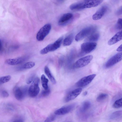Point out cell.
<instances>
[{
  "mask_svg": "<svg viewBox=\"0 0 122 122\" xmlns=\"http://www.w3.org/2000/svg\"><path fill=\"white\" fill-rule=\"evenodd\" d=\"M51 28V25L50 24L45 25L37 32L36 36L37 40L38 41H43L49 34Z\"/></svg>",
  "mask_w": 122,
  "mask_h": 122,
  "instance_id": "obj_4",
  "label": "cell"
},
{
  "mask_svg": "<svg viewBox=\"0 0 122 122\" xmlns=\"http://www.w3.org/2000/svg\"><path fill=\"white\" fill-rule=\"evenodd\" d=\"M63 39V37H61L54 43L49 44L50 51H54L59 48L61 45Z\"/></svg>",
  "mask_w": 122,
  "mask_h": 122,
  "instance_id": "obj_16",
  "label": "cell"
},
{
  "mask_svg": "<svg viewBox=\"0 0 122 122\" xmlns=\"http://www.w3.org/2000/svg\"><path fill=\"white\" fill-rule=\"evenodd\" d=\"M100 35L98 33L92 34L88 37L85 40L86 42H92L97 41L99 39Z\"/></svg>",
  "mask_w": 122,
  "mask_h": 122,
  "instance_id": "obj_22",
  "label": "cell"
},
{
  "mask_svg": "<svg viewBox=\"0 0 122 122\" xmlns=\"http://www.w3.org/2000/svg\"><path fill=\"white\" fill-rule=\"evenodd\" d=\"M116 51L118 52L122 51V45H121L117 49Z\"/></svg>",
  "mask_w": 122,
  "mask_h": 122,
  "instance_id": "obj_33",
  "label": "cell"
},
{
  "mask_svg": "<svg viewBox=\"0 0 122 122\" xmlns=\"http://www.w3.org/2000/svg\"><path fill=\"white\" fill-rule=\"evenodd\" d=\"M27 56H24L13 59H9L5 61V64L10 65H16L21 64L28 58Z\"/></svg>",
  "mask_w": 122,
  "mask_h": 122,
  "instance_id": "obj_11",
  "label": "cell"
},
{
  "mask_svg": "<svg viewBox=\"0 0 122 122\" xmlns=\"http://www.w3.org/2000/svg\"><path fill=\"white\" fill-rule=\"evenodd\" d=\"M44 70L45 73L52 83L53 84H55L56 83L55 79L52 74L47 66H46L45 67Z\"/></svg>",
  "mask_w": 122,
  "mask_h": 122,
  "instance_id": "obj_19",
  "label": "cell"
},
{
  "mask_svg": "<svg viewBox=\"0 0 122 122\" xmlns=\"http://www.w3.org/2000/svg\"><path fill=\"white\" fill-rule=\"evenodd\" d=\"M122 7L121 6L117 10L116 12V14L117 15H122Z\"/></svg>",
  "mask_w": 122,
  "mask_h": 122,
  "instance_id": "obj_32",
  "label": "cell"
},
{
  "mask_svg": "<svg viewBox=\"0 0 122 122\" xmlns=\"http://www.w3.org/2000/svg\"><path fill=\"white\" fill-rule=\"evenodd\" d=\"M39 78H35L28 90V93L31 97H36L40 91L39 86Z\"/></svg>",
  "mask_w": 122,
  "mask_h": 122,
  "instance_id": "obj_3",
  "label": "cell"
},
{
  "mask_svg": "<svg viewBox=\"0 0 122 122\" xmlns=\"http://www.w3.org/2000/svg\"><path fill=\"white\" fill-rule=\"evenodd\" d=\"M97 46V44L95 42H86L82 43L81 45L80 55L89 53L95 49Z\"/></svg>",
  "mask_w": 122,
  "mask_h": 122,
  "instance_id": "obj_5",
  "label": "cell"
},
{
  "mask_svg": "<svg viewBox=\"0 0 122 122\" xmlns=\"http://www.w3.org/2000/svg\"><path fill=\"white\" fill-rule=\"evenodd\" d=\"M63 59L61 58L59 60V64L60 65H62L63 64Z\"/></svg>",
  "mask_w": 122,
  "mask_h": 122,
  "instance_id": "obj_35",
  "label": "cell"
},
{
  "mask_svg": "<svg viewBox=\"0 0 122 122\" xmlns=\"http://www.w3.org/2000/svg\"><path fill=\"white\" fill-rule=\"evenodd\" d=\"M2 48V44L1 40L0 39V51H1Z\"/></svg>",
  "mask_w": 122,
  "mask_h": 122,
  "instance_id": "obj_36",
  "label": "cell"
},
{
  "mask_svg": "<svg viewBox=\"0 0 122 122\" xmlns=\"http://www.w3.org/2000/svg\"><path fill=\"white\" fill-rule=\"evenodd\" d=\"M70 122V121H69V122Z\"/></svg>",
  "mask_w": 122,
  "mask_h": 122,
  "instance_id": "obj_38",
  "label": "cell"
},
{
  "mask_svg": "<svg viewBox=\"0 0 122 122\" xmlns=\"http://www.w3.org/2000/svg\"><path fill=\"white\" fill-rule=\"evenodd\" d=\"M35 75L33 74L30 76L26 81V83L29 84L33 81L35 79Z\"/></svg>",
  "mask_w": 122,
  "mask_h": 122,
  "instance_id": "obj_30",
  "label": "cell"
},
{
  "mask_svg": "<svg viewBox=\"0 0 122 122\" xmlns=\"http://www.w3.org/2000/svg\"><path fill=\"white\" fill-rule=\"evenodd\" d=\"M103 1V0H84L74 3L70 6L72 10H79L97 6Z\"/></svg>",
  "mask_w": 122,
  "mask_h": 122,
  "instance_id": "obj_1",
  "label": "cell"
},
{
  "mask_svg": "<svg viewBox=\"0 0 122 122\" xmlns=\"http://www.w3.org/2000/svg\"><path fill=\"white\" fill-rule=\"evenodd\" d=\"M92 55H88L82 57L76 61L73 65L75 68H79L84 67L88 64L92 59Z\"/></svg>",
  "mask_w": 122,
  "mask_h": 122,
  "instance_id": "obj_6",
  "label": "cell"
},
{
  "mask_svg": "<svg viewBox=\"0 0 122 122\" xmlns=\"http://www.w3.org/2000/svg\"><path fill=\"white\" fill-rule=\"evenodd\" d=\"M50 92V89L48 88L47 90H44L42 91L41 94V96L43 97H46L49 94Z\"/></svg>",
  "mask_w": 122,
  "mask_h": 122,
  "instance_id": "obj_29",
  "label": "cell"
},
{
  "mask_svg": "<svg viewBox=\"0 0 122 122\" xmlns=\"http://www.w3.org/2000/svg\"><path fill=\"white\" fill-rule=\"evenodd\" d=\"M108 95L106 94L102 93L99 94L96 98L97 101L98 102H102L108 97Z\"/></svg>",
  "mask_w": 122,
  "mask_h": 122,
  "instance_id": "obj_25",
  "label": "cell"
},
{
  "mask_svg": "<svg viewBox=\"0 0 122 122\" xmlns=\"http://www.w3.org/2000/svg\"><path fill=\"white\" fill-rule=\"evenodd\" d=\"M122 116V111H118L112 113L110 115V118L112 120H117L121 118Z\"/></svg>",
  "mask_w": 122,
  "mask_h": 122,
  "instance_id": "obj_20",
  "label": "cell"
},
{
  "mask_svg": "<svg viewBox=\"0 0 122 122\" xmlns=\"http://www.w3.org/2000/svg\"><path fill=\"white\" fill-rule=\"evenodd\" d=\"M122 59V52L118 53L110 58L107 62L105 65L107 68L111 67L121 60Z\"/></svg>",
  "mask_w": 122,
  "mask_h": 122,
  "instance_id": "obj_10",
  "label": "cell"
},
{
  "mask_svg": "<svg viewBox=\"0 0 122 122\" xmlns=\"http://www.w3.org/2000/svg\"><path fill=\"white\" fill-rule=\"evenodd\" d=\"M107 6L103 5L93 15L92 19L94 20H97L101 19L107 11Z\"/></svg>",
  "mask_w": 122,
  "mask_h": 122,
  "instance_id": "obj_13",
  "label": "cell"
},
{
  "mask_svg": "<svg viewBox=\"0 0 122 122\" xmlns=\"http://www.w3.org/2000/svg\"><path fill=\"white\" fill-rule=\"evenodd\" d=\"M12 122H23V120L21 119L16 120Z\"/></svg>",
  "mask_w": 122,
  "mask_h": 122,
  "instance_id": "obj_34",
  "label": "cell"
},
{
  "mask_svg": "<svg viewBox=\"0 0 122 122\" xmlns=\"http://www.w3.org/2000/svg\"><path fill=\"white\" fill-rule=\"evenodd\" d=\"M91 105V103L90 102L88 101L84 102L79 109V112L81 113L85 112L89 109Z\"/></svg>",
  "mask_w": 122,
  "mask_h": 122,
  "instance_id": "obj_17",
  "label": "cell"
},
{
  "mask_svg": "<svg viewBox=\"0 0 122 122\" xmlns=\"http://www.w3.org/2000/svg\"><path fill=\"white\" fill-rule=\"evenodd\" d=\"M26 87L20 88L15 86L13 89V93L15 98L18 100L21 101L25 98L27 92Z\"/></svg>",
  "mask_w": 122,
  "mask_h": 122,
  "instance_id": "obj_7",
  "label": "cell"
},
{
  "mask_svg": "<svg viewBox=\"0 0 122 122\" xmlns=\"http://www.w3.org/2000/svg\"><path fill=\"white\" fill-rule=\"evenodd\" d=\"M82 91V89L80 87L72 91L66 97L65 102H68L74 99L81 93Z\"/></svg>",
  "mask_w": 122,
  "mask_h": 122,
  "instance_id": "obj_12",
  "label": "cell"
},
{
  "mask_svg": "<svg viewBox=\"0 0 122 122\" xmlns=\"http://www.w3.org/2000/svg\"><path fill=\"white\" fill-rule=\"evenodd\" d=\"M73 16V14L71 13H67L63 14L59 20V24L61 25L65 24L70 21Z\"/></svg>",
  "mask_w": 122,
  "mask_h": 122,
  "instance_id": "obj_14",
  "label": "cell"
},
{
  "mask_svg": "<svg viewBox=\"0 0 122 122\" xmlns=\"http://www.w3.org/2000/svg\"><path fill=\"white\" fill-rule=\"evenodd\" d=\"M76 106V104L73 103L62 107L56 111L54 114L56 115H58L66 114L72 110Z\"/></svg>",
  "mask_w": 122,
  "mask_h": 122,
  "instance_id": "obj_9",
  "label": "cell"
},
{
  "mask_svg": "<svg viewBox=\"0 0 122 122\" xmlns=\"http://www.w3.org/2000/svg\"><path fill=\"white\" fill-rule=\"evenodd\" d=\"M87 94V92H84V95H86Z\"/></svg>",
  "mask_w": 122,
  "mask_h": 122,
  "instance_id": "obj_37",
  "label": "cell"
},
{
  "mask_svg": "<svg viewBox=\"0 0 122 122\" xmlns=\"http://www.w3.org/2000/svg\"><path fill=\"white\" fill-rule=\"evenodd\" d=\"M73 38L74 35L72 34H71L67 36L63 41V45L64 46L70 45L72 42Z\"/></svg>",
  "mask_w": 122,
  "mask_h": 122,
  "instance_id": "obj_21",
  "label": "cell"
},
{
  "mask_svg": "<svg viewBox=\"0 0 122 122\" xmlns=\"http://www.w3.org/2000/svg\"><path fill=\"white\" fill-rule=\"evenodd\" d=\"M96 29V27L94 25L90 26L83 28L76 35L75 37V41H78L81 40L92 34Z\"/></svg>",
  "mask_w": 122,
  "mask_h": 122,
  "instance_id": "obj_2",
  "label": "cell"
},
{
  "mask_svg": "<svg viewBox=\"0 0 122 122\" xmlns=\"http://www.w3.org/2000/svg\"><path fill=\"white\" fill-rule=\"evenodd\" d=\"M41 79L42 87L44 90H47L48 88V83L49 81L48 79L46 78L44 74H42L41 75Z\"/></svg>",
  "mask_w": 122,
  "mask_h": 122,
  "instance_id": "obj_23",
  "label": "cell"
},
{
  "mask_svg": "<svg viewBox=\"0 0 122 122\" xmlns=\"http://www.w3.org/2000/svg\"><path fill=\"white\" fill-rule=\"evenodd\" d=\"M96 75V74H93L84 77L76 82V85L80 88L85 86L92 82Z\"/></svg>",
  "mask_w": 122,
  "mask_h": 122,
  "instance_id": "obj_8",
  "label": "cell"
},
{
  "mask_svg": "<svg viewBox=\"0 0 122 122\" xmlns=\"http://www.w3.org/2000/svg\"><path fill=\"white\" fill-rule=\"evenodd\" d=\"M1 95L3 97H7L9 96V94L7 91L4 90L1 92Z\"/></svg>",
  "mask_w": 122,
  "mask_h": 122,
  "instance_id": "obj_31",
  "label": "cell"
},
{
  "mask_svg": "<svg viewBox=\"0 0 122 122\" xmlns=\"http://www.w3.org/2000/svg\"><path fill=\"white\" fill-rule=\"evenodd\" d=\"M122 31H120L116 34L108 41V44L109 45H113L122 40Z\"/></svg>",
  "mask_w": 122,
  "mask_h": 122,
  "instance_id": "obj_15",
  "label": "cell"
},
{
  "mask_svg": "<svg viewBox=\"0 0 122 122\" xmlns=\"http://www.w3.org/2000/svg\"><path fill=\"white\" fill-rule=\"evenodd\" d=\"M55 114H51L48 117L44 122H52L55 119L56 116Z\"/></svg>",
  "mask_w": 122,
  "mask_h": 122,
  "instance_id": "obj_27",
  "label": "cell"
},
{
  "mask_svg": "<svg viewBox=\"0 0 122 122\" xmlns=\"http://www.w3.org/2000/svg\"><path fill=\"white\" fill-rule=\"evenodd\" d=\"M115 27L117 30H120L122 29V19L121 18H119L118 19Z\"/></svg>",
  "mask_w": 122,
  "mask_h": 122,
  "instance_id": "obj_28",
  "label": "cell"
},
{
  "mask_svg": "<svg viewBox=\"0 0 122 122\" xmlns=\"http://www.w3.org/2000/svg\"><path fill=\"white\" fill-rule=\"evenodd\" d=\"M35 65V63L33 62H29L18 67L17 68V70L18 71H21L25 69L31 68L33 67Z\"/></svg>",
  "mask_w": 122,
  "mask_h": 122,
  "instance_id": "obj_18",
  "label": "cell"
},
{
  "mask_svg": "<svg viewBox=\"0 0 122 122\" xmlns=\"http://www.w3.org/2000/svg\"><path fill=\"white\" fill-rule=\"evenodd\" d=\"M11 76L7 75L0 77V85L9 81L11 79Z\"/></svg>",
  "mask_w": 122,
  "mask_h": 122,
  "instance_id": "obj_26",
  "label": "cell"
},
{
  "mask_svg": "<svg viewBox=\"0 0 122 122\" xmlns=\"http://www.w3.org/2000/svg\"><path fill=\"white\" fill-rule=\"evenodd\" d=\"M122 106V98L116 100L114 103L113 107L115 108H118L121 107Z\"/></svg>",
  "mask_w": 122,
  "mask_h": 122,
  "instance_id": "obj_24",
  "label": "cell"
}]
</instances>
